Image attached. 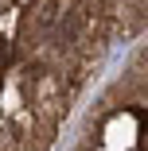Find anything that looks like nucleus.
<instances>
[{"label": "nucleus", "mask_w": 148, "mask_h": 151, "mask_svg": "<svg viewBox=\"0 0 148 151\" xmlns=\"http://www.w3.org/2000/svg\"><path fill=\"white\" fill-rule=\"evenodd\" d=\"M58 19H63V4L58 0H43L31 16V27L35 31H51V27H58Z\"/></svg>", "instance_id": "1"}]
</instances>
